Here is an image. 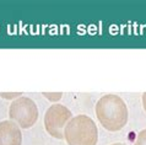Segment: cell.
<instances>
[{"mask_svg": "<svg viewBox=\"0 0 146 145\" xmlns=\"http://www.w3.org/2000/svg\"><path fill=\"white\" fill-rule=\"evenodd\" d=\"M10 120L15 122L22 129H28L35 126L38 120V108L35 101L28 97H21L14 100L9 108Z\"/></svg>", "mask_w": 146, "mask_h": 145, "instance_id": "cell-3", "label": "cell"}, {"mask_svg": "<svg viewBox=\"0 0 146 145\" xmlns=\"http://www.w3.org/2000/svg\"><path fill=\"white\" fill-rule=\"evenodd\" d=\"M134 145H146V129H143L139 132V134L136 136V142Z\"/></svg>", "mask_w": 146, "mask_h": 145, "instance_id": "cell-8", "label": "cell"}, {"mask_svg": "<svg viewBox=\"0 0 146 145\" xmlns=\"http://www.w3.org/2000/svg\"><path fill=\"white\" fill-rule=\"evenodd\" d=\"M71 118V111L68 107L59 103L52 104L44 114V128L53 138L62 140L65 127Z\"/></svg>", "mask_w": 146, "mask_h": 145, "instance_id": "cell-4", "label": "cell"}, {"mask_svg": "<svg viewBox=\"0 0 146 145\" xmlns=\"http://www.w3.org/2000/svg\"><path fill=\"white\" fill-rule=\"evenodd\" d=\"M42 95L46 98L49 100V101H52V102H56V101H59V100L63 97L62 92H43Z\"/></svg>", "mask_w": 146, "mask_h": 145, "instance_id": "cell-6", "label": "cell"}, {"mask_svg": "<svg viewBox=\"0 0 146 145\" xmlns=\"http://www.w3.org/2000/svg\"><path fill=\"white\" fill-rule=\"evenodd\" d=\"M22 96V92H0V97L5 100H16Z\"/></svg>", "mask_w": 146, "mask_h": 145, "instance_id": "cell-7", "label": "cell"}, {"mask_svg": "<svg viewBox=\"0 0 146 145\" xmlns=\"http://www.w3.org/2000/svg\"><path fill=\"white\" fill-rule=\"evenodd\" d=\"M22 134L20 127L13 120L0 122V145H21Z\"/></svg>", "mask_w": 146, "mask_h": 145, "instance_id": "cell-5", "label": "cell"}, {"mask_svg": "<svg viewBox=\"0 0 146 145\" xmlns=\"http://www.w3.org/2000/svg\"><path fill=\"white\" fill-rule=\"evenodd\" d=\"M112 145H127V144H124V143H115V144H112Z\"/></svg>", "mask_w": 146, "mask_h": 145, "instance_id": "cell-10", "label": "cell"}, {"mask_svg": "<svg viewBox=\"0 0 146 145\" xmlns=\"http://www.w3.org/2000/svg\"><path fill=\"white\" fill-rule=\"evenodd\" d=\"M64 139L68 145H96L98 129L96 123L85 114L72 117L64 130Z\"/></svg>", "mask_w": 146, "mask_h": 145, "instance_id": "cell-2", "label": "cell"}, {"mask_svg": "<svg viewBox=\"0 0 146 145\" xmlns=\"http://www.w3.org/2000/svg\"><path fill=\"white\" fill-rule=\"evenodd\" d=\"M143 106H144V110L146 111V92L143 94Z\"/></svg>", "mask_w": 146, "mask_h": 145, "instance_id": "cell-9", "label": "cell"}, {"mask_svg": "<svg viewBox=\"0 0 146 145\" xmlns=\"http://www.w3.org/2000/svg\"><path fill=\"white\" fill-rule=\"evenodd\" d=\"M96 116L101 126L109 132H118L128 123V107L119 96L109 94L98 100Z\"/></svg>", "mask_w": 146, "mask_h": 145, "instance_id": "cell-1", "label": "cell"}]
</instances>
